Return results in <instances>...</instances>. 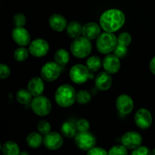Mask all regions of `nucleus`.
Wrapping results in <instances>:
<instances>
[{"label":"nucleus","mask_w":155,"mask_h":155,"mask_svg":"<svg viewBox=\"0 0 155 155\" xmlns=\"http://www.w3.org/2000/svg\"><path fill=\"white\" fill-rule=\"evenodd\" d=\"M125 15L120 9L111 8L105 11L100 17V26L105 32L114 33L125 23Z\"/></svg>","instance_id":"1"},{"label":"nucleus","mask_w":155,"mask_h":155,"mask_svg":"<svg viewBox=\"0 0 155 155\" xmlns=\"http://www.w3.org/2000/svg\"><path fill=\"white\" fill-rule=\"evenodd\" d=\"M54 99L56 103L61 107H71L77 101V92L71 85H61L56 90Z\"/></svg>","instance_id":"2"},{"label":"nucleus","mask_w":155,"mask_h":155,"mask_svg":"<svg viewBox=\"0 0 155 155\" xmlns=\"http://www.w3.org/2000/svg\"><path fill=\"white\" fill-rule=\"evenodd\" d=\"M71 51L76 58H84L90 54L92 51V43L89 39L83 36H79L71 42Z\"/></svg>","instance_id":"3"},{"label":"nucleus","mask_w":155,"mask_h":155,"mask_svg":"<svg viewBox=\"0 0 155 155\" xmlns=\"http://www.w3.org/2000/svg\"><path fill=\"white\" fill-rule=\"evenodd\" d=\"M117 45V38L113 33L104 32L97 38L96 48L101 54H109L114 51Z\"/></svg>","instance_id":"4"},{"label":"nucleus","mask_w":155,"mask_h":155,"mask_svg":"<svg viewBox=\"0 0 155 155\" xmlns=\"http://www.w3.org/2000/svg\"><path fill=\"white\" fill-rule=\"evenodd\" d=\"M31 108L35 114L39 117H45L49 114L51 110V104L50 100L43 95L34 97L32 100Z\"/></svg>","instance_id":"5"},{"label":"nucleus","mask_w":155,"mask_h":155,"mask_svg":"<svg viewBox=\"0 0 155 155\" xmlns=\"http://www.w3.org/2000/svg\"><path fill=\"white\" fill-rule=\"evenodd\" d=\"M90 71L85 65L78 64L73 66L70 70L71 80L76 84H83L87 82L90 77Z\"/></svg>","instance_id":"6"},{"label":"nucleus","mask_w":155,"mask_h":155,"mask_svg":"<svg viewBox=\"0 0 155 155\" xmlns=\"http://www.w3.org/2000/svg\"><path fill=\"white\" fill-rule=\"evenodd\" d=\"M61 67L55 61L47 62L41 68V77L47 82L54 81L61 74Z\"/></svg>","instance_id":"7"},{"label":"nucleus","mask_w":155,"mask_h":155,"mask_svg":"<svg viewBox=\"0 0 155 155\" xmlns=\"http://www.w3.org/2000/svg\"><path fill=\"white\" fill-rule=\"evenodd\" d=\"M75 143L79 148L83 151H89L95 146L96 139L92 133L78 132L75 136Z\"/></svg>","instance_id":"8"},{"label":"nucleus","mask_w":155,"mask_h":155,"mask_svg":"<svg viewBox=\"0 0 155 155\" xmlns=\"http://www.w3.org/2000/svg\"><path fill=\"white\" fill-rule=\"evenodd\" d=\"M28 49L33 56L36 58H42L46 55L49 51V45L46 40L39 38L30 42Z\"/></svg>","instance_id":"9"},{"label":"nucleus","mask_w":155,"mask_h":155,"mask_svg":"<svg viewBox=\"0 0 155 155\" xmlns=\"http://www.w3.org/2000/svg\"><path fill=\"white\" fill-rule=\"evenodd\" d=\"M152 115L148 109H139L135 114L136 124L142 130H147L149 128L152 124Z\"/></svg>","instance_id":"10"},{"label":"nucleus","mask_w":155,"mask_h":155,"mask_svg":"<svg viewBox=\"0 0 155 155\" xmlns=\"http://www.w3.org/2000/svg\"><path fill=\"white\" fill-rule=\"evenodd\" d=\"M123 145L127 149H135L141 145L142 142V137L141 134L135 131H130L126 133L121 138Z\"/></svg>","instance_id":"11"},{"label":"nucleus","mask_w":155,"mask_h":155,"mask_svg":"<svg viewBox=\"0 0 155 155\" xmlns=\"http://www.w3.org/2000/svg\"><path fill=\"white\" fill-rule=\"evenodd\" d=\"M116 106L118 111L121 114L127 115L133 111L134 107V101L129 95L122 94L117 98Z\"/></svg>","instance_id":"12"},{"label":"nucleus","mask_w":155,"mask_h":155,"mask_svg":"<svg viewBox=\"0 0 155 155\" xmlns=\"http://www.w3.org/2000/svg\"><path fill=\"white\" fill-rule=\"evenodd\" d=\"M64 140L60 133L50 132L43 138V144L45 148L49 150H57L62 146Z\"/></svg>","instance_id":"13"},{"label":"nucleus","mask_w":155,"mask_h":155,"mask_svg":"<svg viewBox=\"0 0 155 155\" xmlns=\"http://www.w3.org/2000/svg\"><path fill=\"white\" fill-rule=\"evenodd\" d=\"M12 36L13 40L20 46H26L30 43V35L24 27H15L12 30Z\"/></svg>","instance_id":"14"},{"label":"nucleus","mask_w":155,"mask_h":155,"mask_svg":"<svg viewBox=\"0 0 155 155\" xmlns=\"http://www.w3.org/2000/svg\"><path fill=\"white\" fill-rule=\"evenodd\" d=\"M120 61L114 54H107L103 60V68L109 74H116L120 68Z\"/></svg>","instance_id":"15"},{"label":"nucleus","mask_w":155,"mask_h":155,"mask_svg":"<svg viewBox=\"0 0 155 155\" xmlns=\"http://www.w3.org/2000/svg\"><path fill=\"white\" fill-rule=\"evenodd\" d=\"M95 86L100 91H107L112 85V77L107 71L100 72L95 77Z\"/></svg>","instance_id":"16"},{"label":"nucleus","mask_w":155,"mask_h":155,"mask_svg":"<svg viewBox=\"0 0 155 155\" xmlns=\"http://www.w3.org/2000/svg\"><path fill=\"white\" fill-rule=\"evenodd\" d=\"M50 27L56 32H62L68 27V22L63 15L60 14H53L48 19Z\"/></svg>","instance_id":"17"},{"label":"nucleus","mask_w":155,"mask_h":155,"mask_svg":"<svg viewBox=\"0 0 155 155\" xmlns=\"http://www.w3.org/2000/svg\"><path fill=\"white\" fill-rule=\"evenodd\" d=\"M43 79L41 77H33L29 81L27 85V89L30 92L33 97L42 95L45 89V85H44Z\"/></svg>","instance_id":"18"},{"label":"nucleus","mask_w":155,"mask_h":155,"mask_svg":"<svg viewBox=\"0 0 155 155\" xmlns=\"http://www.w3.org/2000/svg\"><path fill=\"white\" fill-rule=\"evenodd\" d=\"M82 34L84 37L87 38L89 40H92V39H96L100 36L101 27L95 22L87 23L83 27Z\"/></svg>","instance_id":"19"},{"label":"nucleus","mask_w":155,"mask_h":155,"mask_svg":"<svg viewBox=\"0 0 155 155\" xmlns=\"http://www.w3.org/2000/svg\"><path fill=\"white\" fill-rule=\"evenodd\" d=\"M82 32H83V27H82L81 24L77 21H71L68 24L67 33L71 39H74L80 36Z\"/></svg>","instance_id":"20"},{"label":"nucleus","mask_w":155,"mask_h":155,"mask_svg":"<svg viewBox=\"0 0 155 155\" xmlns=\"http://www.w3.org/2000/svg\"><path fill=\"white\" fill-rule=\"evenodd\" d=\"M43 139L42 134L36 132L30 133L27 137V144L29 147L32 148H37L42 145Z\"/></svg>","instance_id":"21"},{"label":"nucleus","mask_w":155,"mask_h":155,"mask_svg":"<svg viewBox=\"0 0 155 155\" xmlns=\"http://www.w3.org/2000/svg\"><path fill=\"white\" fill-rule=\"evenodd\" d=\"M77 129L76 127V124L71 121H66L62 124L61 127V132L62 135L67 138H73L75 137L77 135Z\"/></svg>","instance_id":"22"},{"label":"nucleus","mask_w":155,"mask_h":155,"mask_svg":"<svg viewBox=\"0 0 155 155\" xmlns=\"http://www.w3.org/2000/svg\"><path fill=\"white\" fill-rule=\"evenodd\" d=\"M3 155H19L20 148L16 142L13 141H8L5 142L2 148Z\"/></svg>","instance_id":"23"},{"label":"nucleus","mask_w":155,"mask_h":155,"mask_svg":"<svg viewBox=\"0 0 155 155\" xmlns=\"http://www.w3.org/2000/svg\"><path fill=\"white\" fill-rule=\"evenodd\" d=\"M54 61L60 66H65L70 61L69 52L66 49L60 48L55 51L54 55Z\"/></svg>","instance_id":"24"},{"label":"nucleus","mask_w":155,"mask_h":155,"mask_svg":"<svg viewBox=\"0 0 155 155\" xmlns=\"http://www.w3.org/2000/svg\"><path fill=\"white\" fill-rule=\"evenodd\" d=\"M16 99L20 104H27L31 103L33 100V95L28 89H21L17 92Z\"/></svg>","instance_id":"25"},{"label":"nucleus","mask_w":155,"mask_h":155,"mask_svg":"<svg viewBox=\"0 0 155 155\" xmlns=\"http://www.w3.org/2000/svg\"><path fill=\"white\" fill-rule=\"evenodd\" d=\"M102 64L103 62L101 59L97 55L91 56L86 61V67L89 70V71H92V72H96L99 71Z\"/></svg>","instance_id":"26"},{"label":"nucleus","mask_w":155,"mask_h":155,"mask_svg":"<svg viewBox=\"0 0 155 155\" xmlns=\"http://www.w3.org/2000/svg\"><path fill=\"white\" fill-rule=\"evenodd\" d=\"M29 54H30L29 49H27L25 47L22 46L18 48L15 50V53H14V58H15V59L17 61H24L27 59Z\"/></svg>","instance_id":"27"},{"label":"nucleus","mask_w":155,"mask_h":155,"mask_svg":"<svg viewBox=\"0 0 155 155\" xmlns=\"http://www.w3.org/2000/svg\"><path fill=\"white\" fill-rule=\"evenodd\" d=\"M92 100L91 94L86 90H80L77 93V101L79 104H89Z\"/></svg>","instance_id":"28"},{"label":"nucleus","mask_w":155,"mask_h":155,"mask_svg":"<svg viewBox=\"0 0 155 155\" xmlns=\"http://www.w3.org/2000/svg\"><path fill=\"white\" fill-rule=\"evenodd\" d=\"M132 42V36L127 32H123L118 36L117 37V44L124 45V46H129Z\"/></svg>","instance_id":"29"},{"label":"nucleus","mask_w":155,"mask_h":155,"mask_svg":"<svg viewBox=\"0 0 155 155\" xmlns=\"http://www.w3.org/2000/svg\"><path fill=\"white\" fill-rule=\"evenodd\" d=\"M37 128L39 133L45 136V135L48 134V133H49L51 132V124L47 120H40L38 123Z\"/></svg>","instance_id":"30"},{"label":"nucleus","mask_w":155,"mask_h":155,"mask_svg":"<svg viewBox=\"0 0 155 155\" xmlns=\"http://www.w3.org/2000/svg\"><path fill=\"white\" fill-rule=\"evenodd\" d=\"M109 155H128L127 148L124 145H114L108 151Z\"/></svg>","instance_id":"31"},{"label":"nucleus","mask_w":155,"mask_h":155,"mask_svg":"<svg viewBox=\"0 0 155 155\" xmlns=\"http://www.w3.org/2000/svg\"><path fill=\"white\" fill-rule=\"evenodd\" d=\"M27 19L26 16L22 13H17L13 18V23L15 27H24V26L26 24Z\"/></svg>","instance_id":"32"},{"label":"nucleus","mask_w":155,"mask_h":155,"mask_svg":"<svg viewBox=\"0 0 155 155\" xmlns=\"http://www.w3.org/2000/svg\"><path fill=\"white\" fill-rule=\"evenodd\" d=\"M76 127L78 132H87L90 128V124L87 120L80 119L77 122Z\"/></svg>","instance_id":"33"},{"label":"nucleus","mask_w":155,"mask_h":155,"mask_svg":"<svg viewBox=\"0 0 155 155\" xmlns=\"http://www.w3.org/2000/svg\"><path fill=\"white\" fill-rule=\"evenodd\" d=\"M127 53H128V48H127V47L122 45H120V44H117L116 48L114 50V54L116 56H117L119 58H124L127 55Z\"/></svg>","instance_id":"34"},{"label":"nucleus","mask_w":155,"mask_h":155,"mask_svg":"<svg viewBox=\"0 0 155 155\" xmlns=\"http://www.w3.org/2000/svg\"><path fill=\"white\" fill-rule=\"evenodd\" d=\"M151 151L145 146H139L135 148L131 155H151Z\"/></svg>","instance_id":"35"},{"label":"nucleus","mask_w":155,"mask_h":155,"mask_svg":"<svg viewBox=\"0 0 155 155\" xmlns=\"http://www.w3.org/2000/svg\"><path fill=\"white\" fill-rule=\"evenodd\" d=\"M11 74L10 68L7 64H0V78L4 80L8 78Z\"/></svg>","instance_id":"36"},{"label":"nucleus","mask_w":155,"mask_h":155,"mask_svg":"<svg viewBox=\"0 0 155 155\" xmlns=\"http://www.w3.org/2000/svg\"><path fill=\"white\" fill-rule=\"evenodd\" d=\"M87 155H109L108 152L105 151L104 148L99 147H94L91 150H89Z\"/></svg>","instance_id":"37"},{"label":"nucleus","mask_w":155,"mask_h":155,"mask_svg":"<svg viewBox=\"0 0 155 155\" xmlns=\"http://www.w3.org/2000/svg\"><path fill=\"white\" fill-rule=\"evenodd\" d=\"M149 68H150V71H151V73L155 75V56L152 59H151V61H150Z\"/></svg>","instance_id":"38"},{"label":"nucleus","mask_w":155,"mask_h":155,"mask_svg":"<svg viewBox=\"0 0 155 155\" xmlns=\"http://www.w3.org/2000/svg\"><path fill=\"white\" fill-rule=\"evenodd\" d=\"M19 155H30V154H29V153L27 152V151H21Z\"/></svg>","instance_id":"39"},{"label":"nucleus","mask_w":155,"mask_h":155,"mask_svg":"<svg viewBox=\"0 0 155 155\" xmlns=\"http://www.w3.org/2000/svg\"><path fill=\"white\" fill-rule=\"evenodd\" d=\"M151 155H155V148H154V149H153L152 151H151Z\"/></svg>","instance_id":"40"}]
</instances>
